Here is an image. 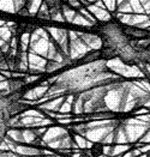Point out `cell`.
<instances>
[{"mask_svg":"<svg viewBox=\"0 0 150 157\" xmlns=\"http://www.w3.org/2000/svg\"><path fill=\"white\" fill-rule=\"evenodd\" d=\"M0 157H17V155L11 154V152H2V154H0Z\"/></svg>","mask_w":150,"mask_h":157,"instance_id":"6da1fadb","label":"cell"},{"mask_svg":"<svg viewBox=\"0 0 150 157\" xmlns=\"http://www.w3.org/2000/svg\"><path fill=\"white\" fill-rule=\"evenodd\" d=\"M17 157H19V156H17Z\"/></svg>","mask_w":150,"mask_h":157,"instance_id":"7a4b0ae2","label":"cell"}]
</instances>
